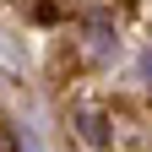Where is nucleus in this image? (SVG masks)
<instances>
[{
  "instance_id": "nucleus-1",
  "label": "nucleus",
  "mask_w": 152,
  "mask_h": 152,
  "mask_svg": "<svg viewBox=\"0 0 152 152\" xmlns=\"http://www.w3.org/2000/svg\"><path fill=\"white\" fill-rule=\"evenodd\" d=\"M76 136H82L87 147L103 152V147H109V120H103L98 109H82V114H76Z\"/></svg>"
},
{
  "instance_id": "nucleus-2",
  "label": "nucleus",
  "mask_w": 152,
  "mask_h": 152,
  "mask_svg": "<svg viewBox=\"0 0 152 152\" xmlns=\"http://www.w3.org/2000/svg\"><path fill=\"white\" fill-rule=\"evenodd\" d=\"M141 76H147V87H152V49L141 54Z\"/></svg>"
},
{
  "instance_id": "nucleus-3",
  "label": "nucleus",
  "mask_w": 152,
  "mask_h": 152,
  "mask_svg": "<svg viewBox=\"0 0 152 152\" xmlns=\"http://www.w3.org/2000/svg\"><path fill=\"white\" fill-rule=\"evenodd\" d=\"M0 152H6V136H0Z\"/></svg>"
}]
</instances>
